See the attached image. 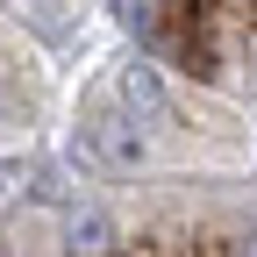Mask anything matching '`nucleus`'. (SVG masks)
Instances as JSON below:
<instances>
[{"label": "nucleus", "mask_w": 257, "mask_h": 257, "mask_svg": "<svg viewBox=\"0 0 257 257\" xmlns=\"http://www.w3.org/2000/svg\"><path fill=\"white\" fill-rule=\"evenodd\" d=\"M121 93H128V107H143V114H165V86H157V72H150V64H136V72L121 79Z\"/></svg>", "instance_id": "obj_1"}, {"label": "nucleus", "mask_w": 257, "mask_h": 257, "mask_svg": "<svg viewBox=\"0 0 257 257\" xmlns=\"http://www.w3.org/2000/svg\"><path fill=\"white\" fill-rule=\"evenodd\" d=\"M107 236H114V229H107L100 214H79V221H72V243H79V250H100Z\"/></svg>", "instance_id": "obj_2"}, {"label": "nucleus", "mask_w": 257, "mask_h": 257, "mask_svg": "<svg viewBox=\"0 0 257 257\" xmlns=\"http://www.w3.org/2000/svg\"><path fill=\"white\" fill-rule=\"evenodd\" d=\"M250 64H257V50H250Z\"/></svg>", "instance_id": "obj_3"}]
</instances>
